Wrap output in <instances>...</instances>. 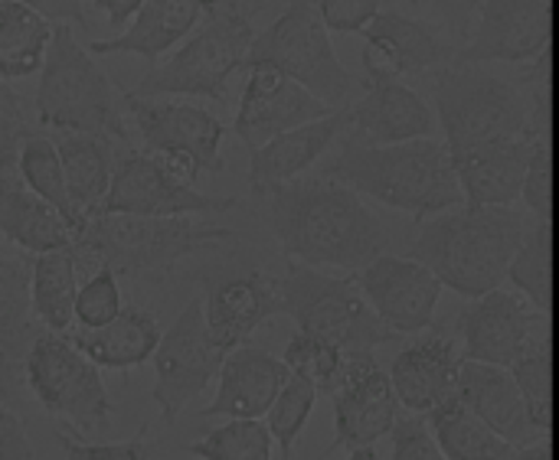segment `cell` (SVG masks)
Returning a JSON list of instances; mask_svg holds the SVG:
<instances>
[{
	"instance_id": "54",
	"label": "cell",
	"mask_w": 559,
	"mask_h": 460,
	"mask_svg": "<svg viewBox=\"0 0 559 460\" xmlns=\"http://www.w3.org/2000/svg\"><path fill=\"white\" fill-rule=\"evenodd\" d=\"M0 13H3V0H0Z\"/></svg>"
},
{
	"instance_id": "45",
	"label": "cell",
	"mask_w": 559,
	"mask_h": 460,
	"mask_svg": "<svg viewBox=\"0 0 559 460\" xmlns=\"http://www.w3.org/2000/svg\"><path fill=\"white\" fill-rule=\"evenodd\" d=\"M383 10L386 0H318V13L331 33H364Z\"/></svg>"
},
{
	"instance_id": "24",
	"label": "cell",
	"mask_w": 559,
	"mask_h": 460,
	"mask_svg": "<svg viewBox=\"0 0 559 460\" xmlns=\"http://www.w3.org/2000/svg\"><path fill=\"white\" fill-rule=\"evenodd\" d=\"M292 379V370L285 360H275L272 353L259 347H236L226 353L219 366V389L216 399L203 409L206 419L226 415V419H262L275 405L278 392Z\"/></svg>"
},
{
	"instance_id": "13",
	"label": "cell",
	"mask_w": 559,
	"mask_h": 460,
	"mask_svg": "<svg viewBox=\"0 0 559 460\" xmlns=\"http://www.w3.org/2000/svg\"><path fill=\"white\" fill-rule=\"evenodd\" d=\"M554 0H485L472 39L455 52V62L481 65H531L550 56Z\"/></svg>"
},
{
	"instance_id": "41",
	"label": "cell",
	"mask_w": 559,
	"mask_h": 460,
	"mask_svg": "<svg viewBox=\"0 0 559 460\" xmlns=\"http://www.w3.org/2000/svg\"><path fill=\"white\" fill-rule=\"evenodd\" d=\"M524 209L537 219H554V137H544L534 150L524 196Z\"/></svg>"
},
{
	"instance_id": "33",
	"label": "cell",
	"mask_w": 559,
	"mask_h": 460,
	"mask_svg": "<svg viewBox=\"0 0 559 460\" xmlns=\"http://www.w3.org/2000/svg\"><path fill=\"white\" fill-rule=\"evenodd\" d=\"M56 23L39 16L36 10L3 0L0 13V82H20L43 69Z\"/></svg>"
},
{
	"instance_id": "47",
	"label": "cell",
	"mask_w": 559,
	"mask_h": 460,
	"mask_svg": "<svg viewBox=\"0 0 559 460\" xmlns=\"http://www.w3.org/2000/svg\"><path fill=\"white\" fill-rule=\"evenodd\" d=\"M29 10H36L39 16H46L49 23H66V26H82L92 29L88 13H85V0H16Z\"/></svg>"
},
{
	"instance_id": "4",
	"label": "cell",
	"mask_w": 559,
	"mask_h": 460,
	"mask_svg": "<svg viewBox=\"0 0 559 460\" xmlns=\"http://www.w3.org/2000/svg\"><path fill=\"white\" fill-rule=\"evenodd\" d=\"M328 173L341 177L360 196L400 209L416 222L465 206V190L449 144L439 137H419L386 147H370L344 137Z\"/></svg>"
},
{
	"instance_id": "40",
	"label": "cell",
	"mask_w": 559,
	"mask_h": 460,
	"mask_svg": "<svg viewBox=\"0 0 559 460\" xmlns=\"http://www.w3.org/2000/svg\"><path fill=\"white\" fill-rule=\"evenodd\" d=\"M121 307L124 304H121L118 275L111 268H102L92 278H85L75 294V324L82 330H98V327L111 324L121 314Z\"/></svg>"
},
{
	"instance_id": "44",
	"label": "cell",
	"mask_w": 559,
	"mask_h": 460,
	"mask_svg": "<svg viewBox=\"0 0 559 460\" xmlns=\"http://www.w3.org/2000/svg\"><path fill=\"white\" fill-rule=\"evenodd\" d=\"M59 445L66 451V460H151L154 455V441H147V428H141L138 438L121 445H88L72 432H59Z\"/></svg>"
},
{
	"instance_id": "11",
	"label": "cell",
	"mask_w": 559,
	"mask_h": 460,
	"mask_svg": "<svg viewBox=\"0 0 559 460\" xmlns=\"http://www.w3.org/2000/svg\"><path fill=\"white\" fill-rule=\"evenodd\" d=\"M465 350L462 360L511 370L527 353L550 347V314H544L524 291L501 285L475 298L459 317Z\"/></svg>"
},
{
	"instance_id": "42",
	"label": "cell",
	"mask_w": 559,
	"mask_h": 460,
	"mask_svg": "<svg viewBox=\"0 0 559 460\" xmlns=\"http://www.w3.org/2000/svg\"><path fill=\"white\" fill-rule=\"evenodd\" d=\"M393 435V460H449L426 415H406L396 422Z\"/></svg>"
},
{
	"instance_id": "21",
	"label": "cell",
	"mask_w": 559,
	"mask_h": 460,
	"mask_svg": "<svg viewBox=\"0 0 559 460\" xmlns=\"http://www.w3.org/2000/svg\"><path fill=\"white\" fill-rule=\"evenodd\" d=\"M124 111L147 154L187 150L200 160L203 173L223 170L219 144L226 137V124L213 111L200 105H187V101L138 98L131 92H124Z\"/></svg>"
},
{
	"instance_id": "20",
	"label": "cell",
	"mask_w": 559,
	"mask_h": 460,
	"mask_svg": "<svg viewBox=\"0 0 559 460\" xmlns=\"http://www.w3.org/2000/svg\"><path fill=\"white\" fill-rule=\"evenodd\" d=\"M354 141L370 147L406 144L419 137H436L439 114L406 78L377 75L364 78V92L347 105V131Z\"/></svg>"
},
{
	"instance_id": "18",
	"label": "cell",
	"mask_w": 559,
	"mask_h": 460,
	"mask_svg": "<svg viewBox=\"0 0 559 460\" xmlns=\"http://www.w3.org/2000/svg\"><path fill=\"white\" fill-rule=\"evenodd\" d=\"M364 36V78L377 75H396V78H429L442 72L449 62H455V49L445 43V36L403 10H383L370 20Z\"/></svg>"
},
{
	"instance_id": "38",
	"label": "cell",
	"mask_w": 559,
	"mask_h": 460,
	"mask_svg": "<svg viewBox=\"0 0 559 460\" xmlns=\"http://www.w3.org/2000/svg\"><path fill=\"white\" fill-rule=\"evenodd\" d=\"M511 373L524 392L534 428L544 438H550V428H554V350L540 347V350L527 353L521 363L511 366Z\"/></svg>"
},
{
	"instance_id": "51",
	"label": "cell",
	"mask_w": 559,
	"mask_h": 460,
	"mask_svg": "<svg viewBox=\"0 0 559 460\" xmlns=\"http://www.w3.org/2000/svg\"><path fill=\"white\" fill-rule=\"evenodd\" d=\"M514 460H554V445H550V438H540L537 445L521 448Z\"/></svg>"
},
{
	"instance_id": "28",
	"label": "cell",
	"mask_w": 559,
	"mask_h": 460,
	"mask_svg": "<svg viewBox=\"0 0 559 460\" xmlns=\"http://www.w3.org/2000/svg\"><path fill=\"white\" fill-rule=\"evenodd\" d=\"M206 10L200 0H144V7L134 13V20L108 36V39H92L88 52L92 56H141L151 65L174 49L180 39H187L200 23Z\"/></svg>"
},
{
	"instance_id": "5",
	"label": "cell",
	"mask_w": 559,
	"mask_h": 460,
	"mask_svg": "<svg viewBox=\"0 0 559 460\" xmlns=\"http://www.w3.org/2000/svg\"><path fill=\"white\" fill-rule=\"evenodd\" d=\"M236 239L233 229L193 216H92L72 242L79 278L111 268L118 278H164L187 255Z\"/></svg>"
},
{
	"instance_id": "32",
	"label": "cell",
	"mask_w": 559,
	"mask_h": 460,
	"mask_svg": "<svg viewBox=\"0 0 559 460\" xmlns=\"http://www.w3.org/2000/svg\"><path fill=\"white\" fill-rule=\"evenodd\" d=\"M429 425L436 432V441L442 445L449 460H514L518 448L495 435L455 392L442 405H436L429 415Z\"/></svg>"
},
{
	"instance_id": "49",
	"label": "cell",
	"mask_w": 559,
	"mask_h": 460,
	"mask_svg": "<svg viewBox=\"0 0 559 460\" xmlns=\"http://www.w3.org/2000/svg\"><path fill=\"white\" fill-rule=\"evenodd\" d=\"M29 131H36V128H33L26 118L10 114L7 108H0V164H3V160H10V157H16V150H20L23 137H26Z\"/></svg>"
},
{
	"instance_id": "46",
	"label": "cell",
	"mask_w": 559,
	"mask_h": 460,
	"mask_svg": "<svg viewBox=\"0 0 559 460\" xmlns=\"http://www.w3.org/2000/svg\"><path fill=\"white\" fill-rule=\"evenodd\" d=\"M0 460H36L23 419L0 402Z\"/></svg>"
},
{
	"instance_id": "52",
	"label": "cell",
	"mask_w": 559,
	"mask_h": 460,
	"mask_svg": "<svg viewBox=\"0 0 559 460\" xmlns=\"http://www.w3.org/2000/svg\"><path fill=\"white\" fill-rule=\"evenodd\" d=\"M386 7H390V10H403V7H406V10L419 13V10L426 7V0H386Z\"/></svg>"
},
{
	"instance_id": "16",
	"label": "cell",
	"mask_w": 559,
	"mask_h": 460,
	"mask_svg": "<svg viewBox=\"0 0 559 460\" xmlns=\"http://www.w3.org/2000/svg\"><path fill=\"white\" fill-rule=\"evenodd\" d=\"M328 114H334V108H328L318 95H311L282 69L259 62V65H249L246 88H242L236 121H233V134L252 154L272 137L292 128L321 121Z\"/></svg>"
},
{
	"instance_id": "15",
	"label": "cell",
	"mask_w": 559,
	"mask_h": 460,
	"mask_svg": "<svg viewBox=\"0 0 559 460\" xmlns=\"http://www.w3.org/2000/svg\"><path fill=\"white\" fill-rule=\"evenodd\" d=\"M233 206L236 199L229 196H206L193 186L174 183L154 154L124 147L98 216H200L226 213Z\"/></svg>"
},
{
	"instance_id": "35",
	"label": "cell",
	"mask_w": 559,
	"mask_h": 460,
	"mask_svg": "<svg viewBox=\"0 0 559 460\" xmlns=\"http://www.w3.org/2000/svg\"><path fill=\"white\" fill-rule=\"evenodd\" d=\"M508 281L524 291L544 314L554 311V219L531 216Z\"/></svg>"
},
{
	"instance_id": "25",
	"label": "cell",
	"mask_w": 559,
	"mask_h": 460,
	"mask_svg": "<svg viewBox=\"0 0 559 460\" xmlns=\"http://www.w3.org/2000/svg\"><path fill=\"white\" fill-rule=\"evenodd\" d=\"M459 396L495 435L511 441L518 451L527 448V445H537L544 438L534 428V422H531L524 392H521V386H518L511 370L491 366V363L462 360Z\"/></svg>"
},
{
	"instance_id": "10",
	"label": "cell",
	"mask_w": 559,
	"mask_h": 460,
	"mask_svg": "<svg viewBox=\"0 0 559 460\" xmlns=\"http://www.w3.org/2000/svg\"><path fill=\"white\" fill-rule=\"evenodd\" d=\"M26 389L36 402L72 425L75 435H95L108 428L111 402L102 383V370L66 337L43 330L26 353Z\"/></svg>"
},
{
	"instance_id": "22",
	"label": "cell",
	"mask_w": 559,
	"mask_h": 460,
	"mask_svg": "<svg viewBox=\"0 0 559 460\" xmlns=\"http://www.w3.org/2000/svg\"><path fill=\"white\" fill-rule=\"evenodd\" d=\"M203 307H206V327L213 340L229 353L236 347H246V340L265 320H272L275 314H285L282 278L252 271L246 278L213 285Z\"/></svg>"
},
{
	"instance_id": "2",
	"label": "cell",
	"mask_w": 559,
	"mask_h": 460,
	"mask_svg": "<svg viewBox=\"0 0 559 460\" xmlns=\"http://www.w3.org/2000/svg\"><path fill=\"white\" fill-rule=\"evenodd\" d=\"M262 199L288 262L357 275L383 255V222L354 186L328 170L275 186Z\"/></svg>"
},
{
	"instance_id": "1",
	"label": "cell",
	"mask_w": 559,
	"mask_h": 460,
	"mask_svg": "<svg viewBox=\"0 0 559 460\" xmlns=\"http://www.w3.org/2000/svg\"><path fill=\"white\" fill-rule=\"evenodd\" d=\"M432 98L449 154L550 134V56L511 75L481 62H449L432 75Z\"/></svg>"
},
{
	"instance_id": "6",
	"label": "cell",
	"mask_w": 559,
	"mask_h": 460,
	"mask_svg": "<svg viewBox=\"0 0 559 460\" xmlns=\"http://www.w3.org/2000/svg\"><path fill=\"white\" fill-rule=\"evenodd\" d=\"M33 114L46 131L102 134L134 147L124 118V95L111 85L108 72L98 65V56H92L66 23H56L46 62L39 69Z\"/></svg>"
},
{
	"instance_id": "23",
	"label": "cell",
	"mask_w": 559,
	"mask_h": 460,
	"mask_svg": "<svg viewBox=\"0 0 559 460\" xmlns=\"http://www.w3.org/2000/svg\"><path fill=\"white\" fill-rule=\"evenodd\" d=\"M462 353L445 334H426L403 347L393 360L390 379L403 409L416 415H429L436 405L459 392Z\"/></svg>"
},
{
	"instance_id": "39",
	"label": "cell",
	"mask_w": 559,
	"mask_h": 460,
	"mask_svg": "<svg viewBox=\"0 0 559 460\" xmlns=\"http://www.w3.org/2000/svg\"><path fill=\"white\" fill-rule=\"evenodd\" d=\"M282 360H285V366H288L292 373L311 379V383H314L318 389H324V392L334 389V383H337V376H341V370H344V350H341V347H334V343H328V340H321V337L301 334V330L288 340Z\"/></svg>"
},
{
	"instance_id": "17",
	"label": "cell",
	"mask_w": 559,
	"mask_h": 460,
	"mask_svg": "<svg viewBox=\"0 0 559 460\" xmlns=\"http://www.w3.org/2000/svg\"><path fill=\"white\" fill-rule=\"evenodd\" d=\"M334 399V448H364L390 435L400 422V399L390 373H383L373 353L344 356V370L331 389Z\"/></svg>"
},
{
	"instance_id": "14",
	"label": "cell",
	"mask_w": 559,
	"mask_h": 460,
	"mask_svg": "<svg viewBox=\"0 0 559 460\" xmlns=\"http://www.w3.org/2000/svg\"><path fill=\"white\" fill-rule=\"evenodd\" d=\"M354 278L367 304L373 307V314L393 337H416L432 327L445 285L419 258L380 255L367 268H360Z\"/></svg>"
},
{
	"instance_id": "53",
	"label": "cell",
	"mask_w": 559,
	"mask_h": 460,
	"mask_svg": "<svg viewBox=\"0 0 559 460\" xmlns=\"http://www.w3.org/2000/svg\"><path fill=\"white\" fill-rule=\"evenodd\" d=\"M347 460H380V451L373 445H364V448H354Z\"/></svg>"
},
{
	"instance_id": "7",
	"label": "cell",
	"mask_w": 559,
	"mask_h": 460,
	"mask_svg": "<svg viewBox=\"0 0 559 460\" xmlns=\"http://www.w3.org/2000/svg\"><path fill=\"white\" fill-rule=\"evenodd\" d=\"M259 62L282 69L334 111L347 108L364 92V82H357L337 59L318 0H288V7L255 33L246 69Z\"/></svg>"
},
{
	"instance_id": "34",
	"label": "cell",
	"mask_w": 559,
	"mask_h": 460,
	"mask_svg": "<svg viewBox=\"0 0 559 460\" xmlns=\"http://www.w3.org/2000/svg\"><path fill=\"white\" fill-rule=\"evenodd\" d=\"M16 167H20L23 183L39 199H46L49 206H56L69 219V226L75 229V235H79V229L85 226V219L75 213V206L69 199V186H66V173H62V157H59V147L52 141V134L43 131V128L29 131L23 137L20 150H16Z\"/></svg>"
},
{
	"instance_id": "12",
	"label": "cell",
	"mask_w": 559,
	"mask_h": 460,
	"mask_svg": "<svg viewBox=\"0 0 559 460\" xmlns=\"http://www.w3.org/2000/svg\"><path fill=\"white\" fill-rule=\"evenodd\" d=\"M223 360L226 350L206 327V307L193 298L154 350V405L160 415L177 422V415L213 383V376H219Z\"/></svg>"
},
{
	"instance_id": "48",
	"label": "cell",
	"mask_w": 559,
	"mask_h": 460,
	"mask_svg": "<svg viewBox=\"0 0 559 460\" xmlns=\"http://www.w3.org/2000/svg\"><path fill=\"white\" fill-rule=\"evenodd\" d=\"M154 157H157V164L164 167V173H167L174 183H180V186H193L197 177L203 173L200 160H197L193 154H187V150H160V154H154Z\"/></svg>"
},
{
	"instance_id": "8",
	"label": "cell",
	"mask_w": 559,
	"mask_h": 460,
	"mask_svg": "<svg viewBox=\"0 0 559 460\" xmlns=\"http://www.w3.org/2000/svg\"><path fill=\"white\" fill-rule=\"evenodd\" d=\"M255 39V26L242 16L229 13H206L200 29L164 62H154L147 75L131 88L138 98H226V82L246 69L249 49Z\"/></svg>"
},
{
	"instance_id": "27",
	"label": "cell",
	"mask_w": 559,
	"mask_h": 460,
	"mask_svg": "<svg viewBox=\"0 0 559 460\" xmlns=\"http://www.w3.org/2000/svg\"><path fill=\"white\" fill-rule=\"evenodd\" d=\"M341 131H347V108H341L321 121L292 128V131L272 137L269 144H262L259 150H252L249 154L252 193L262 196L275 186H285V183L305 177L331 150V144L341 137Z\"/></svg>"
},
{
	"instance_id": "43",
	"label": "cell",
	"mask_w": 559,
	"mask_h": 460,
	"mask_svg": "<svg viewBox=\"0 0 559 460\" xmlns=\"http://www.w3.org/2000/svg\"><path fill=\"white\" fill-rule=\"evenodd\" d=\"M481 7H485V0H429L432 23L455 52L472 39Z\"/></svg>"
},
{
	"instance_id": "31",
	"label": "cell",
	"mask_w": 559,
	"mask_h": 460,
	"mask_svg": "<svg viewBox=\"0 0 559 460\" xmlns=\"http://www.w3.org/2000/svg\"><path fill=\"white\" fill-rule=\"evenodd\" d=\"M79 288H82V278H79L72 249L33 255L29 301H33V314L43 330H52V334L72 330Z\"/></svg>"
},
{
	"instance_id": "30",
	"label": "cell",
	"mask_w": 559,
	"mask_h": 460,
	"mask_svg": "<svg viewBox=\"0 0 559 460\" xmlns=\"http://www.w3.org/2000/svg\"><path fill=\"white\" fill-rule=\"evenodd\" d=\"M164 330L154 314L144 307H121V314L98 327V330H75L69 340L98 366V370H134L147 360H154V350L160 343Z\"/></svg>"
},
{
	"instance_id": "29",
	"label": "cell",
	"mask_w": 559,
	"mask_h": 460,
	"mask_svg": "<svg viewBox=\"0 0 559 460\" xmlns=\"http://www.w3.org/2000/svg\"><path fill=\"white\" fill-rule=\"evenodd\" d=\"M52 141L62 157V173L75 213L82 219L98 216L124 144L102 134H79V131H52Z\"/></svg>"
},
{
	"instance_id": "36",
	"label": "cell",
	"mask_w": 559,
	"mask_h": 460,
	"mask_svg": "<svg viewBox=\"0 0 559 460\" xmlns=\"http://www.w3.org/2000/svg\"><path fill=\"white\" fill-rule=\"evenodd\" d=\"M272 432L262 419H229L200 441L190 455L200 460H272Z\"/></svg>"
},
{
	"instance_id": "50",
	"label": "cell",
	"mask_w": 559,
	"mask_h": 460,
	"mask_svg": "<svg viewBox=\"0 0 559 460\" xmlns=\"http://www.w3.org/2000/svg\"><path fill=\"white\" fill-rule=\"evenodd\" d=\"M144 7V0H95V10H102L105 16H108V23L121 33L131 20H134V13Z\"/></svg>"
},
{
	"instance_id": "3",
	"label": "cell",
	"mask_w": 559,
	"mask_h": 460,
	"mask_svg": "<svg viewBox=\"0 0 559 460\" xmlns=\"http://www.w3.org/2000/svg\"><path fill=\"white\" fill-rule=\"evenodd\" d=\"M527 226H531V213L524 209V203H511V206L465 203L423 222L409 255L429 265L445 288L475 301L508 285Z\"/></svg>"
},
{
	"instance_id": "19",
	"label": "cell",
	"mask_w": 559,
	"mask_h": 460,
	"mask_svg": "<svg viewBox=\"0 0 559 460\" xmlns=\"http://www.w3.org/2000/svg\"><path fill=\"white\" fill-rule=\"evenodd\" d=\"M29 281L33 255L0 235V402L13 412L23 405L26 353L43 334L33 314Z\"/></svg>"
},
{
	"instance_id": "26",
	"label": "cell",
	"mask_w": 559,
	"mask_h": 460,
	"mask_svg": "<svg viewBox=\"0 0 559 460\" xmlns=\"http://www.w3.org/2000/svg\"><path fill=\"white\" fill-rule=\"evenodd\" d=\"M0 235L29 255L72 249L75 242L69 219L23 183L16 157L0 164Z\"/></svg>"
},
{
	"instance_id": "9",
	"label": "cell",
	"mask_w": 559,
	"mask_h": 460,
	"mask_svg": "<svg viewBox=\"0 0 559 460\" xmlns=\"http://www.w3.org/2000/svg\"><path fill=\"white\" fill-rule=\"evenodd\" d=\"M282 298L285 314L298 324L301 334L341 347L344 356L373 353L380 343L393 340V334L367 304L354 275L341 278L321 268L288 262V271L282 278Z\"/></svg>"
},
{
	"instance_id": "37",
	"label": "cell",
	"mask_w": 559,
	"mask_h": 460,
	"mask_svg": "<svg viewBox=\"0 0 559 460\" xmlns=\"http://www.w3.org/2000/svg\"><path fill=\"white\" fill-rule=\"evenodd\" d=\"M318 386L298 373H292V379L285 383V389L278 392L275 405L269 409L265 415V425L278 445V460L295 458V441L301 438L311 412H314V402H318Z\"/></svg>"
}]
</instances>
